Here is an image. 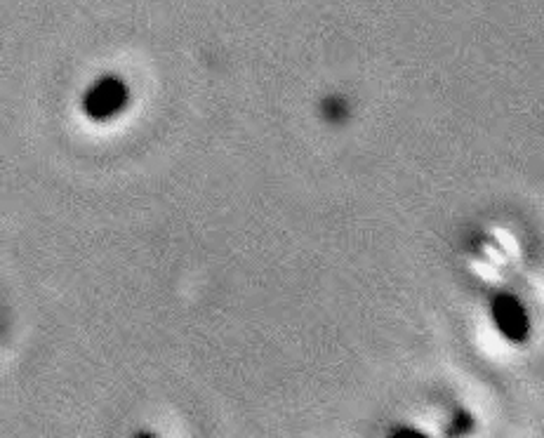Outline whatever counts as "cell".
Here are the masks:
<instances>
[{"label": "cell", "mask_w": 544, "mask_h": 438, "mask_svg": "<svg viewBox=\"0 0 544 438\" xmlns=\"http://www.w3.org/2000/svg\"><path fill=\"white\" fill-rule=\"evenodd\" d=\"M493 321L497 330L509 342H523L530 333V323L526 309L512 295H497L493 300Z\"/></svg>", "instance_id": "obj_1"}, {"label": "cell", "mask_w": 544, "mask_h": 438, "mask_svg": "<svg viewBox=\"0 0 544 438\" xmlns=\"http://www.w3.org/2000/svg\"><path fill=\"white\" fill-rule=\"evenodd\" d=\"M125 104V88L123 83L114 81V78H106V81H99L95 88L88 92L85 97V111L92 118H109L114 116L118 109Z\"/></svg>", "instance_id": "obj_2"}, {"label": "cell", "mask_w": 544, "mask_h": 438, "mask_svg": "<svg viewBox=\"0 0 544 438\" xmlns=\"http://www.w3.org/2000/svg\"><path fill=\"white\" fill-rule=\"evenodd\" d=\"M469 427H471V420H469V417H467V415H464V413H460V415H457V420H455L453 434H455V436H462V434H467V431H469Z\"/></svg>", "instance_id": "obj_3"}, {"label": "cell", "mask_w": 544, "mask_h": 438, "mask_svg": "<svg viewBox=\"0 0 544 438\" xmlns=\"http://www.w3.org/2000/svg\"><path fill=\"white\" fill-rule=\"evenodd\" d=\"M391 438H427V436H424V434H420V431H415V429L401 427V429L391 431Z\"/></svg>", "instance_id": "obj_4"}, {"label": "cell", "mask_w": 544, "mask_h": 438, "mask_svg": "<svg viewBox=\"0 0 544 438\" xmlns=\"http://www.w3.org/2000/svg\"><path fill=\"white\" fill-rule=\"evenodd\" d=\"M137 438H154V436H151V434H139Z\"/></svg>", "instance_id": "obj_5"}]
</instances>
